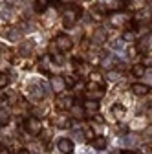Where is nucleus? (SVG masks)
<instances>
[{"mask_svg":"<svg viewBox=\"0 0 152 154\" xmlns=\"http://www.w3.org/2000/svg\"><path fill=\"white\" fill-rule=\"evenodd\" d=\"M81 15H83V9L79 6H68L64 9V13H62V22H64V26L71 28L81 18Z\"/></svg>","mask_w":152,"mask_h":154,"instance_id":"obj_1","label":"nucleus"},{"mask_svg":"<svg viewBox=\"0 0 152 154\" xmlns=\"http://www.w3.org/2000/svg\"><path fill=\"white\" fill-rule=\"evenodd\" d=\"M24 130L31 136H39L42 132V121L39 118H35V116H29V118L24 121Z\"/></svg>","mask_w":152,"mask_h":154,"instance_id":"obj_2","label":"nucleus"},{"mask_svg":"<svg viewBox=\"0 0 152 154\" xmlns=\"http://www.w3.org/2000/svg\"><path fill=\"white\" fill-rule=\"evenodd\" d=\"M53 44H55V48L59 50L61 53H66V51H70V50L73 48V42H71V38H70L68 35H64V33L57 35V37H55V41H53Z\"/></svg>","mask_w":152,"mask_h":154,"instance_id":"obj_3","label":"nucleus"},{"mask_svg":"<svg viewBox=\"0 0 152 154\" xmlns=\"http://www.w3.org/2000/svg\"><path fill=\"white\" fill-rule=\"evenodd\" d=\"M50 83H51V88H53L55 94H61L66 88L64 77H61V75H50Z\"/></svg>","mask_w":152,"mask_h":154,"instance_id":"obj_4","label":"nucleus"},{"mask_svg":"<svg viewBox=\"0 0 152 154\" xmlns=\"http://www.w3.org/2000/svg\"><path fill=\"white\" fill-rule=\"evenodd\" d=\"M83 110H84L86 116H96L97 110H99V101H96V99H86V101H83Z\"/></svg>","mask_w":152,"mask_h":154,"instance_id":"obj_5","label":"nucleus"},{"mask_svg":"<svg viewBox=\"0 0 152 154\" xmlns=\"http://www.w3.org/2000/svg\"><path fill=\"white\" fill-rule=\"evenodd\" d=\"M57 147H59V150H61L62 154H71V152L75 150L73 141H71V140H68V138H61V140H59V143H57Z\"/></svg>","mask_w":152,"mask_h":154,"instance_id":"obj_6","label":"nucleus"},{"mask_svg":"<svg viewBox=\"0 0 152 154\" xmlns=\"http://www.w3.org/2000/svg\"><path fill=\"white\" fill-rule=\"evenodd\" d=\"M55 105H57L59 110H70V108H73V101L70 97H59Z\"/></svg>","mask_w":152,"mask_h":154,"instance_id":"obj_7","label":"nucleus"},{"mask_svg":"<svg viewBox=\"0 0 152 154\" xmlns=\"http://www.w3.org/2000/svg\"><path fill=\"white\" fill-rule=\"evenodd\" d=\"M132 92H134L136 95H147L150 92V86H147L143 83H134L132 85Z\"/></svg>","mask_w":152,"mask_h":154,"instance_id":"obj_8","label":"nucleus"},{"mask_svg":"<svg viewBox=\"0 0 152 154\" xmlns=\"http://www.w3.org/2000/svg\"><path fill=\"white\" fill-rule=\"evenodd\" d=\"M106 145H108V140H106L105 136H97L96 140L92 141V147L96 149V150H105V149H106Z\"/></svg>","mask_w":152,"mask_h":154,"instance_id":"obj_9","label":"nucleus"},{"mask_svg":"<svg viewBox=\"0 0 152 154\" xmlns=\"http://www.w3.org/2000/svg\"><path fill=\"white\" fill-rule=\"evenodd\" d=\"M48 6H50V0H35V9L39 11V13L46 11V9H48Z\"/></svg>","mask_w":152,"mask_h":154,"instance_id":"obj_10","label":"nucleus"},{"mask_svg":"<svg viewBox=\"0 0 152 154\" xmlns=\"http://www.w3.org/2000/svg\"><path fill=\"white\" fill-rule=\"evenodd\" d=\"M130 72H132V75H134V77H143V73H145V64H134Z\"/></svg>","mask_w":152,"mask_h":154,"instance_id":"obj_11","label":"nucleus"},{"mask_svg":"<svg viewBox=\"0 0 152 154\" xmlns=\"http://www.w3.org/2000/svg\"><path fill=\"white\" fill-rule=\"evenodd\" d=\"M112 114L116 116V118H123V116H125V106L119 105V103L114 105V106H112Z\"/></svg>","mask_w":152,"mask_h":154,"instance_id":"obj_12","label":"nucleus"},{"mask_svg":"<svg viewBox=\"0 0 152 154\" xmlns=\"http://www.w3.org/2000/svg\"><path fill=\"white\" fill-rule=\"evenodd\" d=\"M8 123H9V112L2 108V112H0V127L4 128V127H6Z\"/></svg>","mask_w":152,"mask_h":154,"instance_id":"obj_13","label":"nucleus"},{"mask_svg":"<svg viewBox=\"0 0 152 154\" xmlns=\"http://www.w3.org/2000/svg\"><path fill=\"white\" fill-rule=\"evenodd\" d=\"M123 41H136V31L126 29V31L123 33Z\"/></svg>","mask_w":152,"mask_h":154,"instance_id":"obj_14","label":"nucleus"},{"mask_svg":"<svg viewBox=\"0 0 152 154\" xmlns=\"http://www.w3.org/2000/svg\"><path fill=\"white\" fill-rule=\"evenodd\" d=\"M64 83H66V88H77V81L73 79V77H64Z\"/></svg>","mask_w":152,"mask_h":154,"instance_id":"obj_15","label":"nucleus"},{"mask_svg":"<svg viewBox=\"0 0 152 154\" xmlns=\"http://www.w3.org/2000/svg\"><path fill=\"white\" fill-rule=\"evenodd\" d=\"M9 85V77L6 75V73H2V75H0V86H2V88H6Z\"/></svg>","mask_w":152,"mask_h":154,"instance_id":"obj_16","label":"nucleus"},{"mask_svg":"<svg viewBox=\"0 0 152 154\" xmlns=\"http://www.w3.org/2000/svg\"><path fill=\"white\" fill-rule=\"evenodd\" d=\"M53 63L55 64H62V57L61 55H53Z\"/></svg>","mask_w":152,"mask_h":154,"instance_id":"obj_17","label":"nucleus"},{"mask_svg":"<svg viewBox=\"0 0 152 154\" xmlns=\"http://www.w3.org/2000/svg\"><path fill=\"white\" fill-rule=\"evenodd\" d=\"M0 154H11V152H9V149H8V147H4V145H2V147H0Z\"/></svg>","mask_w":152,"mask_h":154,"instance_id":"obj_18","label":"nucleus"},{"mask_svg":"<svg viewBox=\"0 0 152 154\" xmlns=\"http://www.w3.org/2000/svg\"><path fill=\"white\" fill-rule=\"evenodd\" d=\"M121 154H138V152H136V150H123Z\"/></svg>","mask_w":152,"mask_h":154,"instance_id":"obj_19","label":"nucleus"}]
</instances>
